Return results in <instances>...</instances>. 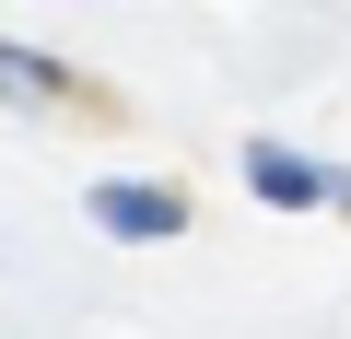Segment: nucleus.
Wrapping results in <instances>:
<instances>
[{
	"instance_id": "obj_1",
	"label": "nucleus",
	"mask_w": 351,
	"mask_h": 339,
	"mask_svg": "<svg viewBox=\"0 0 351 339\" xmlns=\"http://www.w3.org/2000/svg\"><path fill=\"white\" fill-rule=\"evenodd\" d=\"M94 223H106V234H188V199H176V188L106 176V188H94Z\"/></svg>"
},
{
	"instance_id": "obj_2",
	"label": "nucleus",
	"mask_w": 351,
	"mask_h": 339,
	"mask_svg": "<svg viewBox=\"0 0 351 339\" xmlns=\"http://www.w3.org/2000/svg\"><path fill=\"white\" fill-rule=\"evenodd\" d=\"M246 188H258V199H281V211H304V199H328V176H316L304 152H281V140H258V152H246Z\"/></svg>"
},
{
	"instance_id": "obj_3",
	"label": "nucleus",
	"mask_w": 351,
	"mask_h": 339,
	"mask_svg": "<svg viewBox=\"0 0 351 339\" xmlns=\"http://www.w3.org/2000/svg\"><path fill=\"white\" fill-rule=\"evenodd\" d=\"M0 82H12V94H71V71H47L36 47H0Z\"/></svg>"
}]
</instances>
